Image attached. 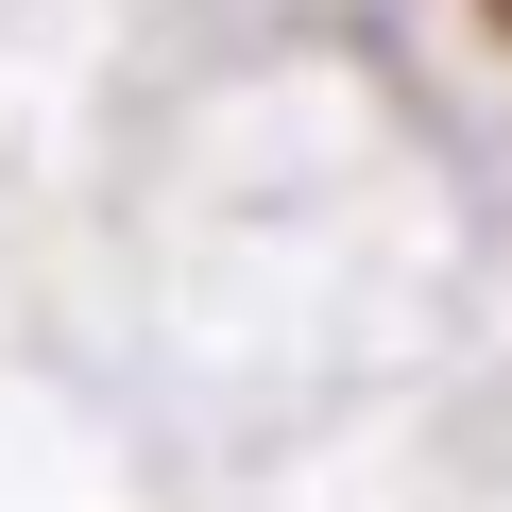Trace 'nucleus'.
<instances>
[{"label": "nucleus", "mask_w": 512, "mask_h": 512, "mask_svg": "<svg viewBox=\"0 0 512 512\" xmlns=\"http://www.w3.org/2000/svg\"><path fill=\"white\" fill-rule=\"evenodd\" d=\"M495 18H512V0H495Z\"/></svg>", "instance_id": "f257e3e1"}]
</instances>
